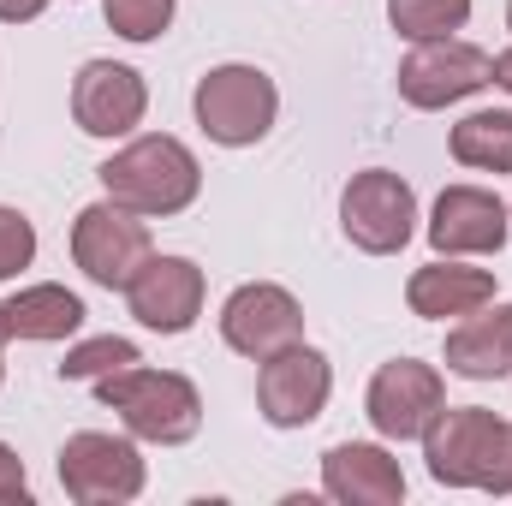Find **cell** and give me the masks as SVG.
Returning <instances> with one entry per match:
<instances>
[{
	"label": "cell",
	"instance_id": "obj_5",
	"mask_svg": "<svg viewBox=\"0 0 512 506\" xmlns=\"http://www.w3.org/2000/svg\"><path fill=\"white\" fill-rule=\"evenodd\" d=\"M149 256H155V245H149V221H143L137 209L114 203V197L78 209V221H72V262H78L96 286L126 292L131 274H137Z\"/></svg>",
	"mask_w": 512,
	"mask_h": 506
},
{
	"label": "cell",
	"instance_id": "obj_6",
	"mask_svg": "<svg viewBox=\"0 0 512 506\" xmlns=\"http://www.w3.org/2000/svg\"><path fill=\"white\" fill-rule=\"evenodd\" d=\"M340 227L364 256L405 251L411 233H417V191L399 173H387V167H364L340 191Z\"/></svg>",
	"mask_w": 512,
	"mask_h": 506
},
{
	"label": "cell",
	"instance_id": "obj_9",
	"mask_svg": "<svg viewBox=\"0 0 512 506\" xmlns=\"http://www.w3.org/2000/svg\"><path fill=\"white\" fill-rule=\"evenodd\" d=\"M441 405H447V381L435 364H417V358L382 364L364 393V411L382 441H423V429L441 417Z\"/></svg>",
	"mask_w": 512,
	"mask_h": 506
},
{
	"label": "cell",
	"instance_id": "obj_25",
	"mask_svg": "<svg viewBox=\"0 0 512 506\" xmlns=\"http://www.w3.org/2000/svg\"><path fill=\"white\" fill-rule=\"evenodd\" d=\"M489 495H512V423H507V441H501V459H495V471H489V483H483Z\"/></svg>",
	"mask_w": 512,
	"mask_h": 506
},
{
	"label": "cell",
	"instance_id": "obj_13",
	"mask_svg": "<svg viewBox=\"0 0 512 506\" xmlns=\"http://www.w3.org/2000/svg\"><path fill=\"white\" fill-rule=\"evenodd\" d=\"M131 316L155 334H185L203 316V268L191 256H149L126 286Z\"/></svg>",
	"mask_w": 512,
	"mask_h": 506
},
{
	"label": "cell",
	"instance_id": "obj_2",
	"mask_svg": "<svg viewBox=\"0 0 512 506\" xmlns=\"http://www.w3.org/2000/svg\"><path fill=\"white\" fill-rule=\"evenodd\" d=\"M96 399L108 411H120L137 441H155V447H185L197 429H203V393L179 370H114V376L96 381Z\"/></svg>",
	"mask_w": 512,
	"mask_h": 506
},
{
	"label": "cell",
	"instance_id": "obj_24",
	"mask_svg": "<svg viewBox=\"0 0 512 506\" xmlns=\"http://www.w3.org/2000/svg\"><path fill=\"white\" fill-rule=\"evenodd\" d=\"M12 501L18 506L30 501V477H24V459L0 441V506H12Z\"/></svg>",
	"mask_w": 512,
	"mask_h": 506
},
{
	"label": "cell",
	"instance_id": "obj_12",
	"mask_svg": "<svg viewBox=\"0 0 512 506\" xmlns=\"http://www.w3.org/2000/svg\"><path fill=\"white\" fill-rule=\"evenodd\" d=\"M512 233V209L483 185H447L429 209V245L435 256H489Z\"/></svg>",
	"mask_w": 512,
	"mask_h": 506
},
{
	"label": "cell",
	"instance_id": "obj_4",
	"mask_svg": "<svg viewBox=\"0 0 512 506\" xmlns=\"http://www.w3.org/2000/svg\"><path fill=\"white\" fill-rule=\"evenodd\" d=\"M501 441H507V423L483 405H441V417L423 429V459H429V477L447 483V489H483L495 459H501Z\"/></svg>",
	"mask_w": 512,
	"mask_h": 506
},
{
	"label": "cell",
	"instance_id": "obj_1",
	"mask_svg": "<svg viewBox=\"0 0 512 506\" xmlns=\"http://www.w3.org/2000/svg\"><path fill=\"white\" fill-rule=\"evenodd\" d=\"M96 173H102V191H108L114 203L137 209L143 221H167V215L191 209L197 191H203V167H197V155H191L179 137H167V131L131 137L126 149L108 155Z\"/></svg>",
	"mask_w": 512,
	"mask_h": 506
},
{
	"label": "cell",
	"instance_id": "obj_17",
	"mask_svg": "<svg viewBox=\"0 0 512 506\" xmlns=\"http://www.w3.org/2000/svg\"><path fill=\"white\" fill-rule=\"evenodd\" d=\"M447 370L465 381L512 376V304H483L447 334Z\"/></svg>",
	"mask_w": 512,
	"mask_h": 506
},
{
	"label": "cell",
	"instance_id": "obj_14",
	"mask_svg": "<svg viewBox=\"0 0 512 506\" xmlns=\"http://www.w3.org/2000/svg\"><path fill=\"white\" fill-rule=\"evenodd\" d=\"M149 114V90L143 78L120 60H84L78 84H72V120L90 137H131Z\"/></svg>",
	"mask_w": 512,
	"mask_h": 506
},
{
	"label": "cell",
	"instance_id": "obj_19",
	"mask_svg": "<svg viewBox=\"0 0 512 506\" xmlns=\"http://www.w3.org/2000/svg\"><path fill=\"white\" fill-rule=\"evenodd\" d=\"M453 161L477 167V173H512V114L507 108L465 114L453 126Z\"/></svg>",
	"mask_w": 512,
	"mask_h": 506
},
{
	"label": "cell",
	"instance_id": "obj_21",
	"mask_svg": "<svg viewBox=\"0 0 512 506\" xmlns=\"http://www.w3.org/2000/svg\"><path fill=\"white\" fill-rule=\"evenodd\" d=\"M131 364H143V352L131 340H120V334H102V340H78L66 352L60 381H102V376H114V370H131Z\"/></svg>",
	"mask_w": 512,
	"mask_h": 506
},
{
	"label": "cell",
	"instance_id": "obj_3",
	"mask_svg": "<svg viewBox=\"0 0 512 506\" xmlns=\"http://www.w3.org/2000/svg\"><path fill=\"white\" fill-rule=\"evenodd\" d=\"M191 108H197V126H203L209 143L251 149L280 120V90H274V78L262 66H215V72L197 78Z\"/></svg>",
	"mask_w": 512,
	"mask_h": 506
},
{
	"label": "cell",
	"instance_id": "obj_10",
	"mask_svg": "<svg viewBox=\"0 0 512 506\" xmlns=\"http://www.w3.org/2000/svg\"><path fill=\"white\" fill-rule=\"evenodd\" d=\"M221 340L239 358L262 364V358H274V352L304 340V304L286 286H274V280H251V286H239L221 304Z\"/></svg>",
	"mask_w": 512,
	"mask_h": 506
},
{
	"label": "cell",
	"instance_id": "obj_11",
	"mask_svg": "<svg viewBox=\"0 0 512 506\" xmlns=\"http://www.w3.org/2000/svg\"><path fill=\"white\" fill-rule=\"evenodd\" d=\"M328 393H334V370L304 340L286 346V352H274V358H262V370H256V405H262V423H274V429L316 423L322 405H328Z\"/></svg>",
	"mask_w": 512,
	"mask_h": 506
},
{
	"label": "cell",
	"instance_id": "obj_7",
	"mask_svg": "<svg viewBox=\"0 0 512 506\" xmlns=\"http://www.w3.org/2000/svg\"><path fill=\"white\" fill-rule=\"evenodd\" d=\"M495 84V54H483L477 42H459V36H441V42H417L405 60H399V96L423 114L435 108H453L477 90Z\"/></svg>",
	"mask_w": 512,
	"mask_h": 506
},
{
	"label": "cell",
	"instance_id": "obj_15",
	"mask_svg": "<svg viewBox=\"0 0 512 506\" xmlns=\"http://www.w3.org/2000/svg\"><path fill=\"white\" fill-rule=\"evenodd\" d=\"M322 489L346 506H399L405 501V471L376 441H340L322 453Z\"/></svg>",
	"mask_w": 512,
	"mask_h": 506
},
{
	"label": "cell",
	"instance_id": "obj_16",
	"mask_svg": "<svg viewBox=\"0 0 512 506\" xmlns=\"http://www.w3.org/2000/svg\"><path fill=\"white\" fill-rule=\"evenodd\" d=\"M405 304L423 322H459V316L495 304V274L489 268H465L459 256H441V262H429V268H417L405 280Z\"/></svg>",
	"mask_w": 512,
	"mask_h": 506
},
{
	"label": "cell",
	"instance_id": "obj_8",
	"mask_svg": "<svg viewBox=\"0 0 512 506\" xmlns=\"http://www.w3.org/2000/svg\"><path fill=\"white\" fill-rule=\"evenodd\" d=\"M60 489L78 506H120L143 495V453L126 435L78 429L60 447Z\"/></svg>",
	"mask_w": 512,
	"mask_h": 506
},
{
	"label": "cell",
	"instance_id": "obj_22",
	"mask_svg": "<svg viewBox=\"0 0 512 506\" xmlns=\"http://www.w3.org/2000/svg\"><path fill=\"white\" fill-rule=\"evenodd\" d=\"M102 18L126 42H155L173 24V0H102Z\"/></svg>",
	"mask_w": 512,
	"mask_h": 506
},
{
	"label": "cell",
	"instance_id": "obj_23",
	"mask_svg": "<svg viewBox=\"0 0 512 506\" xmlns=\"http://www.w3.org/2000/svg\"><path fill=\"white\" fill-rule=\"evenodd\" d=\"M30 262H36V227H30V215L0 203V280L24 274Z\"/></svg>",
	"mask_w": 512,
	"mask_h": 506
},
{
	"label": "cell",
	"instance_id": "obj_26",
	"mask_svg": "<svg viewBox=\"0 0 512 506\" xmlns=\"http://www.w3.org/2000/svg\"><path fill=\"white\" fill-rule=\"evenodd\" d=\"M48 12V0H0V18L6 24H30V18H42Z\"/></svg>",
	"mask_w": 512,
	"mask_h": 506
},
{
	"label": "cell",
	"instance_id": "obj_27",
	"mask_svg": "<svg viewBox=\"0 0 512 506\" xmlns=\"http://www.w3.org/2000/svg\"><path fill=\"white\" fill-rule=\"evenodd\" d=\"M495 84H501V90H512V48H501V54H495Z\"/></svg>",
	"mask_w": 512,
	"mask_h": 506
},
{
	"label": "cell",
	"instance_id": "obj_20",
	"mask_svg": "<svg viewBox=\"0 0 512 506\" xmlns=\"http://www.w3.org/2000/svg\"><path fill=\"white\" fill-rule=\"evenodd\" d=\"M387 24L405 42H441L471 24V0H387Z\"/></svg>",
	"mask_w": 512,
	"mask_h": 506
},
{
	"label": "cell",
	"instance_id": "obj_28",
	"mask_svg": "<svg viewBox=\"0 0 512 506\" xmlns=\"http://www.w3.org/2000/svg\"><path fill=\"white\" fill-rule=\"evenodd\" d=\"M12 334H6V304H0V346H6ZM0 376H6V364H0Z\"/></svg>",
	"mask_w": 512,
	"mask_h": 506
},
{
	"label": "cell",
	"instance_id": "obj_29",
	"mask_svg": "<svg viewBox=\"0 0 512 506\" xmlns=\"http://www.w3.org/2000/svg\"><path fill=\"white\" fill-rule=\"evenodd\" d=\"M507 30H512V6H507Z\"/></svg>",
	"mask_w": 512,
	"mask_h": 506
},
{
	"label": "cell",
	"instance_id": "obj_18",
	"mask_svg": "<svg viewBox=\"0 0 512 506\" xmlns=\"http://www.w3.org/2000/svg\"><path fill=\"white\" fill-rule=\"evenodd\" d=\"M78 328H84V298L54 286V280L6 298V334L12 340H72Z\"/></svg>",
	"mask_w": 512,
	"mask_h": 506
}]
</instances>
